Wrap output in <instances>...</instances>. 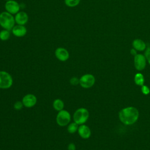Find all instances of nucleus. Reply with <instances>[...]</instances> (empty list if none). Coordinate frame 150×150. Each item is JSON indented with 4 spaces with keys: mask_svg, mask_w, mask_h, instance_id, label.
Returning <instances> with one entry per match:
<instances>
[{
    "mask_svg": "<svg viewBox=\"0 0 150 150\" xmlns=\"http://www.w3.org/2000/svg\"><path fill=\"white\" fill-rule=\"evenodd\" d=\"M118 116L121 122L129 125L134 124L138 120L139 111L134 107H128L121 110Z\"/></svg>",
    "mask_w": 150,
    "mask_h": 150,
    "instance_id": "nucleus-1",
    "label": "nucleus"
},
{
    "mask_svg": "<svg viewBox=\"0 0 150 150\" xmlns=\"http://www.w3.org/2000/svg\"><path fill=\"white\" fill-rule=\"evenodd\" d=\"M15 23V17L13 15L6 11L0 13V26L3 29L11 30Z\"/></svg>",
    "mask_w": 150,
    "mask_h": 150,
    "instance_id": "nucleus-2",
    "label": "nucleus"
},
{
    "mask_svg": "<svg viewBox=\"0 0 150 150\" xmlns=\"http://www.w3.org/2000/svg\"><path fill=\"white\" fill-rule=\"evenodd\" d=\"M89 118V112L88 110L84 107L77 109L73 115V121L76 122L79 125L85 124Z\"/></svg>",
    "mask_w": 150,
    "mask_h": 150,
    "instance_id": "nucleus-3",
    "label": "nucleus"
},
{
    "mask_svg": "<svg viewBox=\"0 0 150 150\" xmlns=\"http://www.w3.org/2000/svg\"><path fill=\"white\" fill-rule=\"evenodd\" d=\"M71 119V116L70 113L68 111L63 109L58 111L56 117V121L58 125L65 127L70 122Z\"/></svg>",
    "mask_w": 150,
    "mask_h": 150,
    "instance_id": "nucleus-4",
    "label": "nucleus"
},
{
    "mask_svg": "<svg viewBox=\"0 0 150 150\" xmlns=\"http://www.w3.org/2000/svg\"><path fill=\"white\" fill-rule=\"evenodd\" d=\"M13 84V78L7 71H0V89H8Z\"/></svg>",
    "mask_w": 150,
    "mask_h": 150,
    "instance_id": "nucleus-5",
    "label": "nucleus"
},
{
    "mask_svg": "<svg viewBox=\"0 0 150 150\" xmlns=\"http://www.w3.org/2000/svg\"><path fill=\"white\" fill-rule=\"evenodd\" d=\"M96 79L91 74H85L79 79V84L84 88H89L93 87L95 83Z\"/></svg>",
    "mask_w": 150,
    "mask_h": 150,
    "instance_id": "nucleus-6",
    "label": "nucleus"
},
{
    "mask_svg": "<svg viewBox=\"0 0 150 150\" xmlns=\"http://www.w3.org/2000/svg\"><path fill=\"white\" fill-rule=\"evenodd\" d=\"M5 9L6 12L12 15H15L19 12L21 9L20 4L15 0L6 1L5 4Z\"/></svg>",
    "mask_w": 150,
    "mask_h": 150,
    "instance_id": "nucleus-7",
    "label": "nucleus"
},
{
    "mask_svg": "<svg viewBox=\"0 0 150 150\" xmlns=\"http://www.w3.org/2000/svg\"><path fill=\"white\" fill-rule=\"evenodd\" d=\"M22 102L25 107L28 108H32L36 104L37 97L33 94H27L23 97Z\"/></svg>",
    "mask_w": 150,
    "mask_h": 150,
    "instance_id": "nucleus-8",
    "label": "nucleus"
},
{
    "mask_svg": "<svg viewBox=\"0 0 150 150\" xmlns=\"http://www.w3.org/2000/svg\"><path fill=\"white\" fill-rule=\"evenodd\" d=\"M146 59L145 56L142 54H137L134 56V63L135 69L138 71L144 70L146 66Z\"/></svg>",
    "mask_w": 150,
    "mask_h": 150,
    "instance_id": "nucleus-9",
    "label": "nucleus"
},
{
    "mask_svg": "<svg viewBox=\"0 0 150 150\" xmlns=\"http://www.w3.org/2000/svg\"><path fill=\"white\" fill-rule=\"evenodd\" d=\"M54 55L57 59L60 62H66L69 59V52L62 47H59L54 51Z\"/></svg>",
    "mask_w": 150,
    "mask_h": 150,
    "instance_id": "nucleus-10",
    "label": "nucleus"
},
{
    "mask_svg": "<svg viewBox=\"0 0 150 150\" xmlns=\"http://www.w3.org/2000/svg\"><path fill=\"white\" fill-rule=\"evenodd\" d=\"M15 23L18 25H25L28 22L29 16L26 12L24 11H19L15 15Z\"/></svg>",
    "mask_w": 150,
    "mask_h": 150,
    "instance_id": "nucleus-11",
    "label": "nucleus"
},
{
    "mask_svg": "<svg viewBox=\"0 0 150 150\" xmlns=\"http://www.w3.org/2000/svg\"><path fill=\"white\" fill-rule=\"evenodd\" d=\"M77 132L79 136L83 139H88L91 135V131L90 128L86 125L81 124L79 126Z\"/></svg>",
    "mask_w": 150,
    "mask_h": 150,
    "instance_id": "nucleus-12",
    "label": "nucleus"
},
{
    "mask_svg": "<svg viewBox=\"0 0 150 150\" xmlns=\"http://www.w3.org/2000/svg\"><path fill=\"white\" fill-rule=\"evenodd\" d=\"M12 33L16 37L21 38L26 35L27 33V29L25 25H21L16 24L15 25L11 30Z\"/></svg>",
    "mask_w": 150,
    "mask_h": 150,
    "instance_id": "nucleus-13",
    "label": "nucleus"
},
{
    "mask_svg": "<svg viewBox=\"0 0 150 150\" xmlns=\"http://www.w3.org/2000/svg\"><path fill=\"white\" fill-rule=\"evenodd\" d=\"M132 46L136 50L138 51H143L146 49L145 43L141 39H136L132 42Z\"/></svg>",
    "mask_w": 150,
    "mask_h": 150,
    "instance_id": "nucleus-14",
    "label": "nucleus"
},
{
    "mask_svg": "<svg viewBox=\"0 0 150 150\" xmlns=\"http://www.w3.org/2000/svg\"><path fill=\"white\" fill-rule=\"evenodd\" d=\"M52 105L53 108L58 112L64 109V103L62 100L60 98H56L53 101Z\"/></svg>",
    "mask_w": 150,
    "mask_h": 150,
    "instance_id": "nucleus-15",
    "label": "nucleus"
},
{
    "mask_svg": "<svg viewBox=\"0 0 150 150\" xmlns=\"http://www.w3.org/2000/svg\"><path fill=\"white\" fill-rule=\"evenodd\" d=\"M79 126V125L74 121L70 122L67 125V131L70 134H74L77 132Z\"/></svg>",
    "mask_w": 150,
    "mask_h": 150,
    "instance_id": "nucleus-16",
    "label": "nucleus"
},
{
    "mask_svg": "<svg viewBox=\"0 0 150 150\" xmlns=\"http://www.w3.org/2000/svg\"><path fill=\"white\" fill-rule=\"evenodd\" d=\"M134 81L136 84L138 86H142L144 84L145 79L144 76L141 73H137L135 75L134 77Z\"/></svg>",
    "mask_w": 150,
    "mask_h": 150,
    "instance_id": "nucleus-17",
    "label": "nucleus"
},
{
    "mask_svg": "<svg viewBox=\"0 0 150 150\" xmlns=\"http://www.w3.org/2000/svg\"><path fill=\"white\" fill-rule=\"evenodd\" d=\"M11 36L10 30L3 29L0 31V40L2 41H6L9 39Z\"/></svg>",
    "mask_w": 150,
    "mask_h": 150,
    "instance_id": "nucleus-18",
    "label": "nucleus"
},
{
    "mask_svg": "<svg viewBox=\"0 0 150 150\" xmlns=\"http://www.w3.org/2000/svg\"><path fill=\"white\" fill-rule=\"evenodd\" d=\"M80 2V0H64L65 5L70 8L77 6Z\"/></svg>",
    "mask_w": 150,
    "mask_h": 150,
    "instance_id": "nucleus-19",
    "label": "nucleus"
},
{
    "mask_svg": "<svg viewBox=\"0 0 150 150\" xmlns=\"http://www.w3.org/2000/svg\"><path fill=\"white\" fill-rule=\"evenodd\" d=\"M23 107L24 106L22 101H17L13 104V108L15 110H18V111L21 110Z\"/></svg>",
    "mask_w": 150,
    "mask_h": 150,
    "instance_id": "nucleus-20",
    "label": "nucleus"
},
{
    "mask_svg": "<svg viewBox=\"0 0 150 150\" xmlns=\"http://www.w3.org/2000/svg\"><path fill=\"white\" fill-rule=\"evenodd\" d=\"M70 83L73 86H76L79 84V79H77L76 77H73L70 80Z\"/></svg>",
    "mask_w": 150,
    "mask_h": 150,
    "instance_id": "nucleus-21",
    "label": "nucleus"
},
{
    "mask_svg": "<svg viewBox=\"0 0 150 150\" xmlns=\"http://www.w3.org/2000/svg\"><path fill=\"white\" fill-rule=\"evenodd\" d=\"M145 58L146 59V60L148 61V63L150 64V47H148L145 52Z\"/></svg>",
    "mask_w": 150,
    "mask_h": 150,
    "instance_id": "nucleus-22",
    "label": "nucleus"
},
{
    "mask_svg": "<svg viewBox=\"0 0 150 150\" xmlns=\"http://www.w3.org/2000/svg\"><path fill=\"white\" fill-rule=\"evenodd\" d=\"M141 91H142V93L144 94H145V95L148 94L149 93V92H150V90L148 88V87L146 86H144V85L142 86V87H141Z\"/></svg>",
    "mask_w": 150,
    "mask_h": 150,
    "instance_id": "nucleus-23",
    "label": "nucleus"
},
{
    "mask_svg": "<svg viewBox=\"0 0 150 150\" xmlns=\"http://www.w3.org/2000/svg\"><path fill=\"white\" fill-rule=\"evenodd\" d=\"M76 145L73 142L70 143L67 146L68 150H76Z\"/></svg>",
    "mask_w": 150,
    "mask_h": 150,
    "instance_id": "nucleus-24",
    "label": "nucleus"
},
{
    "mask_svg": "<svg viewBox=\"0 0 150 150\" xmlns=\"http://www.w3.org/2000/svg\"><path fill=\"white\" fill-rule=\"evenodd\" d=\"M130 53H131V54H132V55H134V56H135V55L137 54V50H136L134 48H133V49H132L131 50Z\"/></svg>",
    "mask_w": 150,
    "mask_h": 150,
    "instance_id": "nucleus-25",
    "label": "nucleus"
},
{
    "mask_svg": "<svg viewBox=\"0 0 150 150\" xmlns=\"http://www.w3.org/2000/svg\"><path fill=\"white\" fill-rule=\"evenodd\" d=\"M5 1L6 2V1H11V0H5Z\"/></svg>",
    "mask_w": 150,
    "mask_h": 150,
    "instance_id": "nucleus-26",
    "label": "nucleus"
}]
</instances>
